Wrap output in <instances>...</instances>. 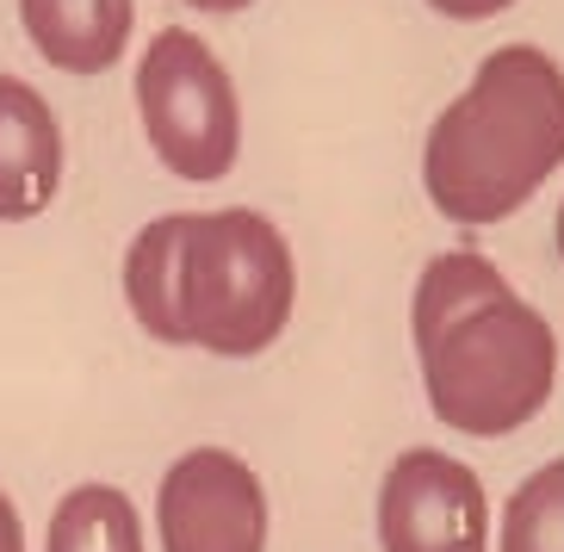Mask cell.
I'll return each mask as SVG.
<instances>
[{
  "instance_id": "6da1fadb",
  "label": "cell",
  "mask_w": 564,
  "mask_h": 552,
  "mask_svg": "<svg viewBox=\"0 0 564 552\" xmlns=\"http://www.w3.org/2000/svg\"><path fill=\"white\" fill-rule=\"evenodd\" d=\"M410 323L429 410L453 435L497 441L546 410L558 372L552 323L514 299V285L484 255H434L415 280Z\"/></svg>"
},
{
  "instance_id": "7a4b0ae2",
  "label": "cell",
  "mask_w": 564,
  "mask_h": 552,
  "mask_svg": "<svg viewBox=\"0 0 564 552\" xmlns=\"http://www.w3.org/2000/svg\"><path fill=\"white\" fill-rule=\"evenodd\" d=\"M564 162V68L533 44H502L429 125L422 186L441 218L478 230L540 193Z\"/></svg>"
},
{
  "instance_id": "3957f363",
  "label": "cell",
  "mask_w": 564,
  "mask_h": 552,
  "mask_svg": "<svg viewBox=\"0 0 564 552\" xmlns=\"http://www.w3.org/2000/svg\"><path fill=\"white\" fill-rule=\"evenodd\" d=\"M299 304V268L285 236L242 205L186 212L181 273H174V317L181 342L224 360H254L285 335Z\"/></svg>"
},
{
  "instance_id": "277c9868",
  "label": "cell",
  "mask_w": 564,
  "mask_h": 552,
  "mask_svg": "<svg viewBox=\"0 0 564 552\" xmlns=\"http://www.w3.org/2000/svg\"><path fill=\"white\" fill-rule=\"evenodd\" d=\"M137 112L143 137L181 181H224L242 150V106L230 68L186 25H162L137 63Z\"/></svg>"
},
{
  "instance_id": "5b68a950",
  "label": "cell",
  "mask_w": 564,
  "mask_h": 552,
  "mask_svg": "<svg viewBox=\"0 0 564 552\" xmlns=\"http://www.w3.org/2000/svg\"><path fill=\"white\" fill-rule=\"evenodd\" d=\"M162 552H267V490L224 447H193L155 490Z\"/></svg>"
},
{
  "instance_id": "8992f818",
  "label": "cell",
  "mask_w": 564,
  "mask_h": 552,
  "mask_svg": "<svg viewBox=\"0 0 564 552\" xmlns=\"http://www.w3.org/2000/svg\"><path fill=\"white\" fill-rule=\"evenodd\" d=\"M379 546L384 552H484L490 546V502L478 472L453 453L410 447L384 472L379 490Z\"/></svg>"
},
{
  "instance_id": "52a82bcc",
  "label": "cell",
  "mask_w": 564,
  "mask_h": 552,
  "mask_svg": "<svg viewBox=\"0 0 564 552\" xmlns=\"http://www.w3.org/2000/svg\"><path fill=\"white\" fill-rule=\"evenodd\" d=\"M63 186V131L51 100L19 75H0V224L51 212Z\"/></svg>"
},
{
  "instance_id": "ba28073f",
  "label": "cell",
  "mask_w": 564,
  "mask_h": 552,
  "mask_svg": "<svg viewBox=\"0 0 564 552\" xmlns=\"http://www.w3.org/2000/svg\"><path fill=\"white\" fill-rule=\"evenodd\" d=\"M19 19L44 63L68 75H106L131 44L137 7L131 0H19Z\"/></svg>"
},
{
  "instance_id": "9c48e42d",
  "label": "cell",
  "mask_w": 564,
  "mask_h": 552,
  "mask_svg": "<svg viewBox=\"0 0 564 552\" xmlns=\"http://www.w3.org/2000/svg\"><path fill=\"white\" fill-rule=\"evenodd\" d=\"M181 236H186V212H167V218L143 224L137 242L124 249V299H131V317L167 342V348H186L181 342V317H174V273H181Z\"/></svg>"
},
{
  "instance_id": "30bf717a",
  "label": "cell",
  "mask_w": 564,
  "mask_h": 552,
  "mask_svg": "<svg viewBox=\"0 0 564 552\" xmlns=\"http://www.w3.org/2000/svg\"><path fill=\"white\" fill-rule=\"evenodd\" d=\"M44 552H143L137 502L118 485H75L56 502Z\"/></svg>"
},
{
  "instance_id": "8fae6325",
  "label": "cell",
  "mask_w": 564,
  "mask_h": 552,
  "mask_svg": "<svg viewBox=\"0 0 564 552\" xmlns=\"http://www.w3.org/2000/svg\"><path fill=\"white\" fill-rule=\"evenodd\" d=\"M497 552H564V459L521 478L502 509Z\"/></svg>"
},
{
  "instance_id": "7c38bea8",
  "label": "cell",
  "mask_w": 564,
  "mask_h": 552,
  "mask_svg": "<svg viewBox=\"0 0 564 552\" xmlns=\"http://www.w3.org/2000/svg\"><path fill=\"white\" fill-rule=\"evenodd\" d=\"M429 7L447 19H497V13H509L514 0H429Z\"/></svg>"
},
{
  "instance_id": "4fadbf2b",
  "label": "cell",
  "mask_w": 564,
  "mask_h": 552,
  "mask_svg": "<svg viewBox=\"0 0 564 552\" xmlns=\"http://www.w3.org/2000/svg\"><path fill=\"white\" fill-rule=\"evenodd\" d=\"M0 552H25V528H19V509L7 502V490H0Z\"/></svg>"
},
{
  "instance_id": "5bb4252c",
  "label": "cell",
  "mask_w": 564,
  "mask_h": 552,
  "mask_svg": "<svg viewBox=\"0 0 564 552\" xmlns=\"http://www.w3.org/2000/svg\"><path fill=\"white\" fill-rule=\"evenodd\" d=\"M186 7H199V13H242L254 0H186Z\"/></svg>"
},
{
  "instance_id": "9a60e30c",
  "label": "cell",
  "mask_w": 564,
  "mask_h": 552,
  "mask_svg": "<svg viewBox=\"0 0 564 552\" xmlns=\"http://www.w3.org/2000/svg\"><path fill=\"white\" fill-rule=\"evenodd\" d=\"M558 255H564V205H558Z\"/></svg>"
}]
</instances>
